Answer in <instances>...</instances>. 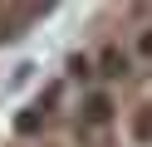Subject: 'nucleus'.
<instances>
[{"label":"nucleus","instance_id":"obj_1","mask_svg":"<svg viewBox=\"0 0 152 147\" xmlns=\"http://www.w3.org/2000/svg\"><path fill=\"white\" fill-rule=\"evenodd\" d=\"M83 113H88V123H108V113H113V103H108V98H88V108H83Z\"/></svg>","mask_w":152,"mask_h":147},{"label":"nucleus","instance_id":"obj_4","mask_svg":"<svg viewBox=\"0 0 152 147\" xmlns=\"http://www.w3.org/2000/svg\"><path fill=\"white\" fill-rule=\"evenodd\" d=\"M137 49H142V54H152V29L142 34V44H137Z\"/></svg>","mask_w":152,"mask_h":147},{"label":"nucleus","instance_id":"obj_2","mask_svg":"<svg viewBox=\"0 0 152 147\" xmlns=\"http://www.w3.org/2000/svg\"><path fill=\"white\" fill-rule=\"evenodd\" d=\"M132 132H137L142 142H152V108H147V113H137V123H132Z\"/></svg>","mask_w":152,"mask_h":147},{"label":"nucleus","instance_id":"obj_3","mask_svg":"<svg viewBox=\"0 0 152 147\" xmlns=\"http://www.w3.org/2000/svg\"><path fill=\"white\" fill-rule=\"evenodd\" d=\"M103 69H113V74H118V69H128V59H123L118 49H108V54H103Z\"/></svg>","mask_w":152,"mask_h":147}]
</instances>
